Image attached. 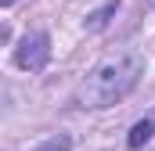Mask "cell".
<instances>
[{"label":"cell","mask_w":155,"mask_h":151,"mask_svg":"<svg viewBox=\"0 0 155 151\" xmlns=\"http://www.w3.org/2000/svg\"><path fill=\"white\" fill-rule=\"evenodd\" d=\"M141 72H144L141 54L134 47H123L116 54L101 58L90 72L83 76V83L76 86V104L79 108H108V104L123 101L137 86Z\"/></svg>","instance_id":"cell-1"},{"label":"cell","mask_w":155,"mask_h":151,"mask_svg":"<svg viewBox=\"0 0 155 151\" xmlns=\"http://www.w3.org/2000/svg\"><path fill=\"white\" fill-rule=\"evenodd\" d=\"M47 58H51V40H47V33H29V36H22L18 50H15V61H18L25 72H40V69L47 65Z\"/></svg>","instance_id":"cell-2"},{"label":"cell","mask_w":155,"mask_h":151,"mask_svg":"<svg viewBox=\"0 0 155 151\" xmlns=\"http://www.w3.org/2000/svg\"><path fill=\"white\" fill-rule=\"evenodd\" d=\"M152 133H155V112H152V115H144L141 122H134V130H130L126 144H130V148H144V144L152 140Z\"/></svg>","instance_id":"cell-3"},{"label":"cell","mask_w":155,"mask_h":151,"mask_svg":"<svg viewBox=\"0 0 155 151\" xmlns=\"http://www.w3.org/2000/svg\"><path fill=\"white\" fill-rule=\"evenodd\" d=\"M69 144H72L69 137H51V140H47L43 148H36V151H69Z\"/></svg>","instance_id":"cell-4"},{"label":"cell","mask_w":155,"mask_h":151,"mask_svg":"<svg viewBox=\"0 0 155 151\" xmlns=\"http://www.w3.org/2000/svg\"><path fill=\"white\" fill-rule=\"evenodd\" d=\"M112 11H116V4H108V7H105V11H97V14H94V18H90V29H101V25H105V18H108V14H112Z\"/></svg>","instance_id":"cell-5"},{"label":"cell","mask_w":155,"mask_h":151,"mask_svg":"<svg viewBox=\"0 0 155 151\" xmlns=\"http://www.w3.org/2000/svg\"><path fill=\"white\" fill-rule=\"evenodd\" d=\"M148 4H152V7H155V0H148Z\"/></svg>","instance_id":"cell-6"}]
</instances>
